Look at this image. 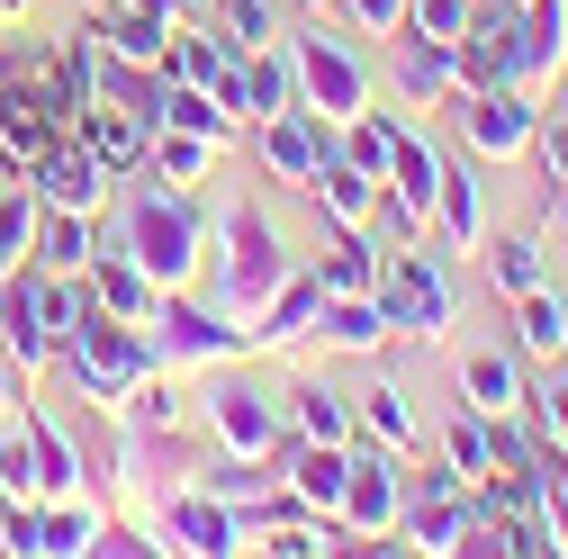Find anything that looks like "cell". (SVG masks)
<instances>
[{"mask_svg":"<svg viewBox=\"0 0 568 559\" xmlns=\"http://www.w3.org/2000/svg\"><path fill=\"white\" fill-rule=\"evenodd\" d=\"M37 271H82L91 262V217H73V207H37Z\"/></svg>","mask_w":568,"mask_h":559,"instance_id":"cell-18","label":"cell"},{"mask_svg":"<svg viewBox=\"0 0 568 559\" xmlns=\"http://www.w3.org/2000/svg\"><path fill=\"white\" fill-rule=\"evenodd\" d=\"M434 226H443V253H469V244H478V181H469V172H443Z\"/></svg>","mask_w":568,"mask_h":559,"instance_id":"cell-25","label":"cell"},{"mask_svg":"<svg viewBox=\"0 0 568 559\" xmlns=\"http://www.w3.org/2000/svg\"><path fill=\"white\" fill-rule=\"evenodd\" d=\"M290 434H298V443H352V415H343L334 388L298 379V388H290Z\"/></svg>","mask_w":568,"mask_h":559,"instance_id":"cell-22","label":"cell"},{"mask_svg":"<svg viewBox=\"0 0 568 559\" xmlns=\"http://www.w3.org/2000/svg\"><path fill=\"white\" fill-rule=\"evenodd\" d=\"M406 28L434 37V45H452V37L469 28V0H406Z\"/></svg>","mask_w":568,"mask_h":559,"instance_id":"cell-31","label":"cell"},{"mask_svg":"<svg viewBox=\"0 0 568 559\" xmlns=\"http://www.w3.org/2000/svg\"><path fill=\"white\" fill-rule=\"evenodd\" d=\"M118 253L154 280V289H181V280L199 271V207L181 190H135L126 199V226H118Z\"/></svg>","mask_w":568,"mask_h":559,"instance_id":"cell-1","label":"cell"},{"mask_svg":"<svg viewBox=\"0 0 568 559\" xmlns=\"http://www.w3.org/2000/svg\"><path fill=\"white\" fill-rule=\"evenodd\" d=\"M226 262H217V316H262V298L290 280V253H280V235H271V217L244 199V207H226Z\"/></svg>","mask_w":568,"mask_h":559,"instance_id":"cell-2","label":"cell"},{"mask_svg":"<svg viewBox=\"0 0 568 559\" xmlns=\"http://www.w3.org/2000/svg\"><path fill=\"white\" fill-rule=\"evenodd\" d=\"M109 415H118V434H126V443H154V434H172V425H181V388H172L163 370H145V379H135Z\"/></svg>","mask_w":568,"mask_h":559,"instance_id":"cell-15","label":"cell"},{"mask_svg":"<svg viewBox=\"0 0 568 559\" xmlns=\"http://www.w3.org/2000/svg\"><path fill=\"white\" fill-rule=\"evenodd\" d=\"M262 163L280 172V181H316V163H334V118H316V109H280V118H262Z\"/></svg>","mask_w":568,"mask_h":559,"instance_id":"cell-7","label":"cell"},{"mask_svg":"<svg viewBox=\"0 0 568 559\" xmlns=\"http://www.w3.org/2000/svg\"><path fill=\"white\" fill-rule=\"evenodd\" d=\"M397 145H406V126H388V118H371V109H352V118H343V163H362L371 181H388Z\"/></svg>","mask_w":568,"mask_h":559,"instance_id":"cell-23","label":"cell"},{"mask_svg":"<svg viewBox=\"0 0 568 559\" xmlns=\"http://www.w3.org/2000/svg\"><path fill=\"white\" fill-rule=\"evenodd\" d=\"M550 172H559V181H568V126H559V135H550Z\"/></svg>","mask_w":568,"mask_h":559,"instance_id":"cell-36","label":"cell"},{"mask_svg":"<svg viewBox=\"0 0 568 559\" xmlns=\"http://www.w3.org/2000/svg\"><path fill=\"white\" fill-rule=\"evenodd\" d=\"M0 506H10V487H0Z\"/></svg>","mask_w":568,"mask_h":559,"instance_id":"cell-39","label":"cell"},{"mask_svg":"<svg viewBox=\"0 0 568 559\" xmlns=\"http://www.w3.org/2000/svg\"><path fill=\"white\" fill-rule=\"evenodd\" d=\"M307 10H334V0H307Z\"/></svg>","mask_w":568,"mask_h":559,"instance_id":"cell-38","label":"cell"},{"mask_svg":"<svg viewBox=\"0 0 568 559\" xmlns=\"http://www.w3.org/2000/svg\"><path fill=\"white\" fill-rule=\"evenodd\" d=\"M0 487H10V497H37V460H28V425H10V434H0Z\"/></svg>","mask_w":568,"mask_h":559,"instance_id":"cell-33","label":"cell"},{"mask_svg":"<svg viewBox=\"0 0 568 559\" xmlns=\"http://www.w3.org/2000/svg\"><path fill=\"white\" fill-rule=\"evenodd\" d=\"M290 100L343 126L352 109L371 100V73H362V54H352L343 37H298V45H290Z\"/></svg>","mask_w":568,"mask_h":559,"instance_id":"cell-3","label":"cell"},{"mask_svg":"<svg viewBox=\"0 0 568 559\" xmlns=\"http://www.w3.org/2000/svg\"><path fill=\"white\" fill-rule=\"evenodd\" d=\"M515 307H524V343H532V353H559V325H568V307H559V298H541V289H524Z\"/></svg>","mask_w":568,"mask_h":559,"instance_id":"cell-32","label":"cell"},{"mask_svg":"<svg viewBox=\"0 0 568 559\" xmlns=\"http://www.w3.org/2000/svg\"><path fill=\"white\" fill-rule=\"evenodd\" d=\"M496 289H506V298L541 289V253H532V235H506V244H496Z\"/></svg>","mask_w":568,"mask_h":559,"instance_id":"cell-30","label":"cell"},{"mask_svg":"<svg viewBox=\"0 0 568 559\" xmlns=\"http://www.w3.org/2000/svg\"><path fill=\"white\" fill-rule=\"evenodd\" d=\"M91 541H100V506H73V497L37 506V550H45V559H82Z\"/></svg>","mask_w":568,"mask_h":559,"instance_id":"cell-19","label":"cell"},{"mask_svg":"<svg viewBox=\"0 0 568 559\" xmlns=\"http://www.w3.org/2000/svg\"><path fill=\"white\" fill-rule=\"evenodd\" d=\"M19 19H28V0H0V37H10Z\"/></svg>","mask_w":568,"mask_h":559,"instance_id":"cell-37","label":"cell"},{"mask_svg":"<svg viewBox=\"0 0 568 559\" xmlns=\"http://www.w3.org/2000/svg\"><path fill=\"white\" fill-rule=\"evenodd\" d=\"M73 135L109 163V172H145V118L135 109H118V100H91L82 118H73Z\"/></svg>","mask_w":568,"mask_h":559,"instance_id":"cell-12","label":"cell"},{"mask_svg":"<svg viewBox=\"0 0 568 559\" xmlns=\"http://www.w3.org/2000/svg\"><path fill=\"white\" fill-rule=\"evenodd\" d=\"M207 425H217V443L226 451H280V406L262 397V388H244V379H217L207 388Z\"/></svg>","mask_w":568,"mask_h":559,"instance_id":"cell-8","label":"cell"},{"mask_svg":"<svg viewBox=\"0 0 568 559\" xmlns=\"http://www.w3.org/2000/svg\"><path fill=\"white\" fill-rule=\"evenodd\" d=\"M207 154H217L207 135H181V126H163L154 145H145V172H154V181H199V172H207Z\"/></svg>","mask_w":568,"mask_h":559,"instance_id":"cell-26","label":"cell"},{"mask_svg":"<svg viewBox=\"0 0 568 559\" xmlns=\"http://www.w3.org/2000/svg\"><path fill=\"white\" fill-rule=\"evenodd\" d=\"M550 425H559V434H568V379H559V388H550Z\"/></svg>","mask_w":568,"mask_h":559,"instance_id":"cell-35","label":"cell"},{"mask_svg":"<svg viewBox=\"0 0 568 559\" xmlns=\"http://www.w3.org/2000/svg\"><path fill=\"white\" fill-rule=\"evenodd\" d=\"M316 207L334 226H371V207H379V181L362 172V163H343V145H334V163H316Z\"/></svg>","mask_w":568,"mask_h":559,"instance_id":"cell-16","label":"cell"},{"mask_svg":"<svg viewBox=\"0 0 568 559\" xmlns=\"http://www.w3.org/2000/svg\"><path fill=\"white\" fill-rule=\"evenodd\" d=\"M316 289H325V298H371V289H379V253L343 226V235L325 244V262H316Z\"/></svg>","mask_w":568,"mask_h":559,"instance_id":"cell-17","label":"cell"},{"mask_svg":"<svg viewBox=\"0 0 568 559\" xmlns=\"http://www.w3.org/2000/svg\"><path fill=\"white\" fill-rule=\"evenodd\" d=\"M145 343H154V362H163V370H199V362H226V353H244V325H226L217 307L163 298V307L145 316Z\"/></svg>","mask_w":568,"mask_h":559,"instance_id":"cell-4","label":"cell"},{"mask_svg":"<svg viewBox=\"0 0 568 559\" xmlns=\"http://www.w3.org/2000/svg\"><path fill=\"white\" fill-rule=\"evenodd\" d=\"M334 524H343V541H371V532L397 524V451H388V443H379V451H352L343 497H334Z\"/></svg>","mask_w":568,"mask_h":559,"instance_id":"cell-6","label":"cell"},{"mask_svg":"<svg viewBox=\"0 0 568 559\" xmlns=\"http://www.w3.org/2000/svg\"><path fill=\"white\" fill-rule=\"evenodd\" d=\"M82 280H91V307H100V316H118V325H145V316L163 307V289H154V280L135 271L126 253H91V262H82Z\"/></svg>","mask_w":568,"mask_h":559,"instance_id":"cell-10","label":"cell"},{"mask_svg":"<svg viewBox=\"0 0 568 559\" xmlns=\"http://www.w3.org/2000/svg\"><path fill=\"white\" fill-rule=\"evenodd\" d=\"M154 126L207 135V145H226V135H235V118L217 109V91H190V82H172V91H163V118H154Z\"/></svg>","mask_w":568,"mask_h":559,"instance_id":"cell-24","label":"cell"},{"mask_svg":"<svg viewBox=\"0 0 568 559\" xmlns=\"http://www.w3.org/2000/svg\"><path fill=\"white\" fill-rule=\"evenodd\" d=\"M109 163L82 145V135H54V145L28 163V190H37V207H73V217H100L109 207Z\"/></svg>","mask_w":568,"mask_h":559,"instance_id":"cell-5","label":"cell"},{"mask_svg":"<svg viewBox=\"0 0 568 559\" xmlns=\"http://www.w3.org/2000/svg\"><path fill=\"white\" fill-rule=\"evenodd\" d=\"M559 73V0H532L524 37H506V82H550Z\"/></svg>","mask_w":568,"mask_h":559,"instance_id":"cell-14","label":"cell"},{"mask_svg":"<svg viewBox=\"0 0 568 559\" xmlns=\"http://www.w3.org/2000/svg\"><path fill=\"white\" fill-rule=\"evenodd\" d=\"M19 425H28V460H37V506H54V497H82V451L54 434V415H37V406L19 397Z\"/></svg>","mask_w":568,"mask_h":559,"instance_id":"cell-11","label":"cell"},{"mask_svg":"<svg viewBox=\"0 0 568 559\" xmlns=\"http://www.w3.org/2000/svg\"><path fill=\"white\" fill-rule=\"evenodd\" d=\"M362 434H371V443H388V451H406V443H415V415H406V397H397V388L362 397Z\"/></svg>","mask_w":568,"mask_h":559,"instance_id":"cell-29","label":"cell"},{"mask_svg":"<svg viewBox=\"0 0 568 559\" xmlns=\"http://www.w3.org/2000/svg\"><path fill=\"white\" fill-rule=\"evenodd\" d=\"M316 307H325V289H316V271L298 280H280V289L262 298V325H244V343H262V353H280V343H298V334H316Z\"/></svg>","mask_w":568,"mask_h":559,"instance_id":"cell-13","label":"cell"},{"mask_svg":"<svg viewBox=\"0 0 568 559\" xmlns=\"http://www.w3.org/2000/svg\"><path fill=\"white\" fill-rule=\"evenodd\" d=\"M397 91L406 100H443L452 91V45H434V37H397Z\"/></svg>","mask_w":568,"mask_h":559,"instance_id":"cell-20","label":"cell"},{"mask_svg":"<svg viewBox=\"0 0 568 559\" xmlns=\"http://www.w3.org/2000/svg\"><path fill=\"white\" fill-rule=\"evenodd\" d=\"M559 343H568V325H559Z\"/></svg>","mask_w":568,"mask_h":559,"instance_id":"cell-40","label":"cell"},{"mask_svg":"<svg viewBox=\"0 0 568 559\" xmlns=\"http://www.w3.org/2000/svg\"><path fill=\"white\" fill-rule=\"evenodd\" d=\"M460 126H469V145H478V154H496V163L532 145V109H524V91H506V82H487V91H469Z\"/></svg>","mask_w":568,"mask_h":559,"instance_id":"cell-9","label":"cell"},{"mask_svg":"<svg viewBox=\"0 0 568 559\" xmlns=\"http://www.w3.org/2000/svg\"><path fill=\"white\" fill-rule=\"evenodd\" d=\"M217 37H226V54L271 45V0H217Z\"/></svg>","mask_w":568,"mask_h":559,"instance_id":"cell-27","label":"cell"},{"mask_svg":"<svg viewBox=\"0 0 568 559\" xmlns=\"http://www.w3.org/2000/svg\"><path fill=\"white\" fill-rule=\"evenodd\" d=\"M469 397H478V415H506L515 406V362L506 353H469Z\"/></svg>","mask_w":568,"mask_h":559,"instance_id":"cell-28","label":"cell"},{"mask_svg":"<svg viewBox=\"0 0 568 559\" xmlns=\"http://www.w3.org/2000/svg\"><path fill=\"white\" fill-rule=\"evenodd\" d=\"M334 10H352L371 37H388V28H406V0H334Z\"/></svg>","mask_w":568,"mask_h":559,"instance_id":"cell-34","label":"cell"},{"mask_svg":"<svg viewBox=\"0 0 568 559\" xmlns=\"http://www.w3.org/2000/svg\"><path fill=\"white\" fill-rule=\"evenodd\" d=\"M316 334L343 343V353H379L388 316H379V298H325V307H316Z\"/></svg>","mask_w":568,"mask_h":559,"instance_id":"cell-21","label":"cell"}]
</instances>
